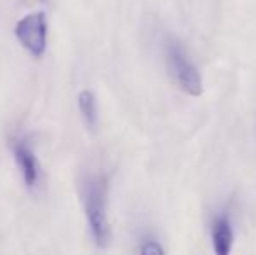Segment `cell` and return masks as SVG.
Returning <instances> with one entry per match:
<instances>
[{
  "instance_id": "6",
  "label": "cell",
  "mask_w": 256,
  "mask_h": 255,
  "mask_svg": "<svg viewBox=\"0 0 256 255\" xmlns=\"http://www.w3.org/2000/svg\"><path fill=\"white\" fill-rule=\"evenodd\" d=\"M77 103L86 126L91 131H94L96 126H98V102H96V96L89 89H84V91L78 93Z\"/></svg>"
},
{
  "instance_id": "7",
  "label": "cell",
  "mask_w": 256,
  "mask_h": 255,
  "mask_svg": "<svg viewBox=\"0 0 256 255\" xmlns=\"http://www.w3.org/2000/svg\"><path fill=\"white\" fill-rule=\"evenodd\" d=\"M138 252L143 255H162L164 248L155 239H145V241H142V246L138 248Z\"/></svg>"
},
{
  "instance_id": "1",
  "label": "cell",
  "mask_w": 256,
  "mask_h": 255,
  "mask_svg": "<svg viewBox=\"0 0 256 255\" xmlns=\"http://www.w3.org/2000/svg\"><path fill=\"white\" fill-rule=\"evenodd\" d=\"M106 194H108V182L104 177L94 175V177H86L82 182V204H84L86 220H88L89 231L94 239V245L100 248L110 243L112 231L110 222L106 213Z\"/></svg>"
},
{
  "instance_id": "3",
  "label": "cell",
  "mask_w": 256,
  "mask_h": 255,
  "mask_svg": "<svg viewBox=\"0 0 256 255\" xmlns=\"http://www.w3.org/2000/svg\"><path fill=\"white\" fill-rule=\"evenodd\" d=\"M18 42L34 58H42L48 49V18L42 11H35L23 16L14 27Z\"/></svg>"
},
{
  "instance_id": "2",
  "label": "cell",
  "mask_w": 256,
  "mask_h": 255,
  "mask_svg": "<svg viewBox=\"0 0 256 255\" xmlns=\"http://www.w3.org/2000/svg\"><path fill=\"white\" fill-rule=\"evenodd\" d=\"M164 55L168 70L176 81V84L188 93L190 96H200L202 95V77L199 70L194 67V63L188 60L183 46L180 44L178 39L166 37L164 42Z\"/></svg>"
},
{
  "instance_id": "4",
  "label": "cell",
  "mask_w": 256,
  "mask_h": 255,
  "mask_svg": "<svg viewBox=\"0 0 256 255\" xmlns=\"http://www.w3.org/2000/svg\"><path fill=\"white\" fill-rule=\"evenodd\" d=\"M12 154L24 185L28 189H35V185L38 184V178H40V164H38L35 150L30 145L28 138H24V136L12 138Z\"/></svg>"
},
{
  "instance_id": "5",
  "label": "cell",
  "mask_w": 256,
  "mask_h": 255,
  "mask_svg": "<svg viewBox=\"0 0 256 255\" xmlns=\"http://www.w3.org/2000/svg\"><path fill=\"white\" fill-rule=\"evenodd\" d=\"M234 243V231L230 225L228 217H218L212 225V245H214V252L218 255H226L232 250Z\"/></svg>"
}]
</instances>
